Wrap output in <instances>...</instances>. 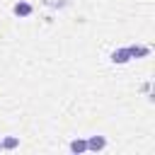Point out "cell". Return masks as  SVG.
I'll return each instance as SVG.
<instances>
[{
  "instance_id": "3",
  "label": "cell",
  "mask_w": 155,
  "mask_h": 155,
  "mask_svg": "<svg viewBox=\"0 0 155 155\" xmlns=\"http://www.w3.org/2000/svg\"><path fill=\"white\" fill-rule=\"evenodd\" d=\"M87 148H92V150H102L104 148V138H90V143H87Z\"/></svg>"
},
{
  "instance_id": "2",
  "label": "cell",
  "mask_w": 155,
  "mask_h": 155,
  "mask_svg": "<svg viewBox=\"0 0 155 155\" xmlns=\"http://www.w3.org/2000/svg\"><path fill=\"white\" fill-rule=\"evenodd\" d=\"M128 56H131V53H128V48H121V51H114V56H111V58H114V63H126V61H128Z\"/></svg>"
},
{
  "instance_id": "5",
  "label": "cell",
  "mask_w": 155,
  "mask_h": 155,
  "mask_svg": "<svg viewBox=\"0 0 155 155\" xmlns=\"http://www.w3.org/2000/svg\"><path fill=\"white\" fill-rule=\"evenodd\" d=\"M2 145H5V148H15V145H17V138H7Z\"/></svg>"
},
{
  "instance_id": "1",
  "label": "cell",
  "mask_w": 155,
  "mask_h": 155,
  "mask_svg": "<svg viewBox=\"0 0 155 155\" xmlns=\"http://www.w3.org/2000/svg\"><path fill=\"white\" fill-rule=\"evenodd\" d=\"M29 12H31V5H29V2H17V5H15V15L27 17Z\"/></svg>"
},
{
  "instance_id": "4",
  "label": "cell",
  "mask_w": 155,
  "mask_h": 155,
  "mask_svg": "<svg viewBox=\"0 0 155 155\" xmlns=\"http://www.w3.org/2000/svg\"><path fill=\"white\" fill-rule=\"evenodd\" d=\"M85 148H87L85 140H73V143H70V150H73V153H82Z\"/></svg>"
}]
</instances>
